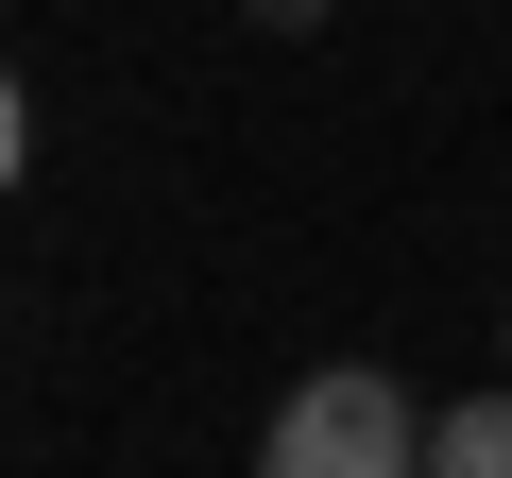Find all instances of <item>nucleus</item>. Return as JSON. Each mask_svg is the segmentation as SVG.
<instances>
[{
    "label": "nucleus",
    "mask_w": 512,
    "mask_h": 478,
    "mask_svg": "<svg viewBox=\"0 0 512 478\" xmlns=\"http://www.w3.org/2000/svg\"><path fill=\"white\" fill-rule=\"evenodd\" d=\"M256 478H427V410H410L376 359H325V376L274 410Z\"/></svg>",
    "instance_id": "nucleus-1"
},
{
    "label": "nucleus",
    "mask_w": 512,
    "mask_h": 478,
    "mask_svg": "<svg viewBox=\"0 0 512 478\" xmlns=\"http://www.w3.org/2000/svg\"><path fill=\"white\" fill-rule=\"evenodd\" d=\"M427 478H512V376L461 393V410H427Z\"/></svg>",
    "instance_id": "nucleus-2"
},
{
    "label": "nucleus",
    "mask_w": 512,
    "mask_h": 478,
    "mask_svg": "<svg viewBox=\"0 0 512 478\" xmlns=\"http://www.w3.org/2000/svg\"><path fill=\"white\" fill-rule=\"evenodd\" d=\"M342 18V0H256V35H325Z\"/></svg>",
    "instance_id": "nucleus-3"
}]
</instances>
